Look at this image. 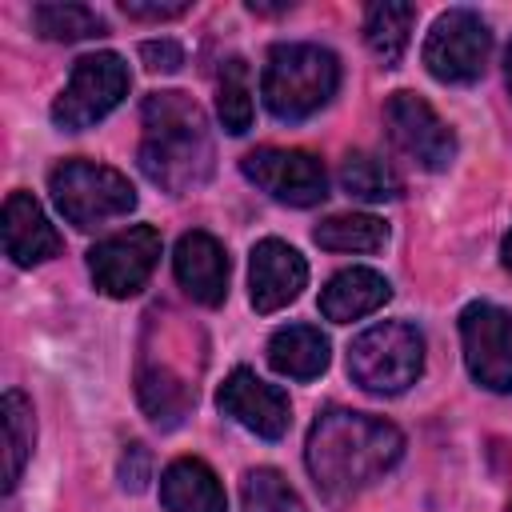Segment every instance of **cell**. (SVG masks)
<instances>
[{
	"instance_id": "cell-10",
	"label": "cell",
	"mask_w": 512,
	"mask_h": 512,
	"mask_svg": "<svg viewBox=\"0 0 512 512\" xmlns=\"http://www.w3.org/2000/svg\"><path fill=\"white\" fill-rule=\"evenodd\" d=\"M384 124L392 144L420 168L444 172L456 156V136L452 128L432 112V104L416 92H392L384 104Z\"/></svg>"
},
{
	"instance_id": "cell-27",
	"label": "cell",
	"mask_w": 512,
	"mask_h": 512,
	"mask_svg": "<svg viewBox=\"0 0 512 512\" xmlns=\"http://www.w3.org/2000/svg\"><path fill=\"white\" fill-rule=\"evenodd\" d=\"M148 476H152V456H148V448H144V444H128L124 456H120V484H124L128 492H140V488L148 484Z\"/></svg>"
},
{
	"instance_id": "cell-13",
	"label": "cell",
	"mask_w": 512,
	"mask_h": 512,
	"mask_svg": "<svg viewBox=\"0 0 512 512\" xmlns=\"http://www.w3.org/2000/svg\"><path fill=\"white\" fill-rule=\"evenodd\" d=\"M304 284H308V264H304V256H300L292 244L268 236V240H260V244L252 248V264H248V300H252V308H256L260 316L288 308V304L304 292Z\"/></svg>"
},
{
	"instance_id": "cell-21",
	"label": "cell",
	"mask_w": 512,
	"mask_h": 512,
	"mask_svg": "<svg viewBox=\"0 0 512 512\" xmlns=\"http://www.w3.org/2000/svg\"><path fill=\"white\" fill-rule=\"evenodd\" d=\"M312 240L328 252H380L388 244V224L368 212H348V216H328L316 224Z\"/></svg>"
},
{
	"instance_id": "cell-8",
	"label": "cell",
	"mask_w": 512,
	"mask_h": 512,
	"mask_svg": "<svg viewBox=\"0 0 512 512\" xmlns=\"http://www.w3.org/2000/svg\"><path fill=\"white\" fill-rule=\"evenodd\" d=\"M160 232L152 224H136L128 232H116L108 240H100L92 252H88V272L96 280V288L112 300H128L136 296L148 276L156 272L160 264Z\"/></svg>"
},
{
	"instance_id": "cell-6",
	"label": "cell",
	"mask_w": 512,
	"mask_h": 512,
	"mask_svg": "<svg viewBox=\"0 0 512 512\" xmlns=\"http://www.w3.org/2000/svg\"><path fill=\"white\" fill-rule=\"evenodd\" d=\"M128 64L116 52H92L72 64V76L64 92L52 104V124L64 132H84L96 120H104L124 96H128Z\"/></svg>"
},
{
	"instance_id": "cell-29",
	"label": "cell",
	"mask_w": 512,
	"mask_h": 512,
	"mask_svg": "<svg viewBox=\"0 0 512 512\" xmlns=\"http://www.w3.org/2000/svg\"><path fill=\"white\" fill-rule=\"evenodd\" d=\"M184 12H188V4H132V0H124V16H132V20H172Z\"/></svg>"
},
{
	"instance_id": "cell-31",
	"label": "cell",
	"mask_w": 512,
	"mask_h": 512,
	"mask_svg": "<svg viewBox=\"0 0 512 512\" xmlns=\"http://www.w3.org/2000/svg\"><path fill=\"white\" fill-rule=\"evenodd\" d=\"M504 84H508V92H512V44H508V52H504Z\"/></svg>"
},
{
	"instance_id": "cell-17",
	"label": "cell",
	"mask_w": 512,
	"mask_h": 512,
	"mask_svg": "<svg viewBox=\"0 0 512 512\" xmlns=\"http://www.w3.org/2000/svg\"><path fill=\"white\" fill-rule=\"evenodd\" d=\"M392 296V284L376 268H344L336 272L320 292V312L332 324H352L376 308H384Z\"/></svg>"
},
{
	"instance_id": "cell-25",
	"label": "cell",
	"mask_w": 512,
	"mask_h": 512,
	"mask_svg": "<svg viewBox=\"0 0 512 512\" xmlns=\"http://www.w3.org/2000/svg\"><path fill=\"white\" fill-rule=\"evenodd\" d=\"M32 24L44 40H88V36H104V20L84 8V4H36L32 8Z\"/></svg>"
},
{
	"instance_id": "cell-32",
	"label": "cell",
	"mask_w": 512,
	"mask_h": 512,
	"mask_svg": "<svg viewBox=\"0 0 512 512\" xmlns=\"http://www.w3.org/2000/svg\"><path fill=\"white\" fill-rule=\"evenodd\" d=\"M508 512H512V508H508Z\"/></svg>"
},
{
	"instance_id": "cell-9",
	"label": "cell",
	"mask_w": 512,
	"mask_h": 512,
	"mask_svg": "<svg viewBox=\"0 0 512 512\" xmlns=\"http://www.w3.org/2000/svg\"><path fill=\"white\" fill-rule=\"evenodd\" d=\"M464 364L488 392H512V312L476 300L460 312Z\"/></svg>"
},
{
	"instance_id": "cell-3",
	"label": "cell",
	"mask_w": 512,
	"mask_h": 512,
	"mask_svg": "<svg viewBox=\"0 0 512 512\" xmlns=\"http://www.w3.org/2000/svg\"><path fill=\"white\" fill-rule=\"evenodd\" d=\"M340 88V60L320 44H276L264 64V104L276 120L320 112Z\"/></svg>"
},
{
	"instance_id": "cell-15",
	"label": "cell",
	"mask_w": 512,
	"mask_h": 512,
	"mask_svg": "<svg viewBox=\"0 0 512 512\" xmlns=\"http://www.w3.org/2000/svg\"><path fill=\"white\" fill-rule=\"evenodd\" d=\"M4 252L20 268H32V264L60 256V236L48 224V216L32 192H12L4 200Z\"/></svg>"
},
{
	"instance_id": "cell-12",
	"label": "cell",
	"mask_w": 512,
	"mask_h": 512,
	"mask_svg": "<svg viewBox=\"0 0 512 512\" xmlns=\"http://www.w3.org/2000/svg\"><path fill=\"white\" fill-rule=\"evenodd\" d=\"M216 404L224 416H232L240 428L264 436V440H280L292 424V408H288V396L260 380L252 368H232L216 392Z\"/></svg>"
},
{
	"instance_id": "cell-19",
	"label": "cell",
	"mask_w": 512,
	"mask_h": 512,
	"mask_svg": "<svg viewBox=\"0 0 512 512\" xmlns=\"http://www.w3.org/2000/svg\"><path fill=\"white\" fill-rule=\"evenodd\" d=\"M416 24V8L404 0H384L364 12V44L384 68H396L408 52V36Z\"/></svg>"
},
{
	"instance_id": "cell-1",
	"label": "cell",
	"mask_w": 512,
	"mask_h": 512,
	"mask_svg": "<svg viewBox=\"0 0 512 512\" xmlns=\"http://www.w3.org/2000/svg\"><path fill=\"white\" fill-rule=\"evenodd\" d=\"M400 456H404V436L396 424L348 408L320 412L304 444L308 472L328 500H348L364 492L384 472H392Z\"/></svg>"
},
{
	"instance_id": "cell-18",
	"label": "cell",
	"mask_w": 512,
	"mask_h": 512,
	"mask_svg": "<svg viewBox=\"0 0 512 512\" xmlns=\"http://www.w3.org/2000/svg\"><path fill=\"white\" fill-rule=\"evenodd\" d=\"M268 364L288 380H316L328 368V336L312 324L276 328L268 340Z\"/></svg>"
},
{
	"instance_id": "cell-28",
	"label": "cell",
	"mask_w": 512,
	"mask_h": 512,
	"mask_svg": "<svg viewBox=\"0 0 512 512\" xmlns=\"http://www.w3.org/2000/svg\"><path fill=\"white\" fill-rule=\"evenodd\" d=\"M140 60L152 68V72H176L184 64V48L176 40H144L140 44Z\"/></svg>"
},
{
	"instance_id": "cell-16",
	"label": "cell",
	"mask_w": 512,
	"mask_h": 512,
	"mask_svg": "<svg viewBox=\"0 0 512 512\" xmlns=\"http://www.w3.org/2000/svg\"><path fill=\"white\" fill-rule=\"evenodd\" d=\"M160 504H164V512H228V496H224L216 472L196 456H180L164 468Z\"/></svg>"
},
{
	"instance_id": "cell-23",
	"label": "cell",
	"mask_w": 512,
	"mask_h": 512,
	"mask_svg": "<svg viewBox=\"0 0 512 512\" xmlns=\"http://www.w3.org/2000/svg\"><path fill=\"white\" fill-rule=\"evenodd\" d=\"M340 188L348 196H356V200H396L404 192V184L392 172V164L372 156V152H352L340 164Z\"/></svg>"
},
{
	"instance_id": "cell-24",
	"label": "cell",
	"mask_w": 512,
	"mask_h": 512,
	"mask_svg": "<svg viewBox=\"0 0 512 512\" xmlns=\"http://www.w3.org/2000/svg\"><path fill=\"white\" fill-rule=\"evenodd\" d=\"M216 112L224 132L244 136L252 128V80H248V64L240 56L220 64V80H216Z\"/></svg>"
},
{
	"instance_id": "cell-2",
	"label": "cell",
	"mask_w": 512,
	"mask_h": 512,
	"mask_svg": "<svg viewBox=\"0 0 512 512\" xmlns=\"http://www.w3.org/2000/svg\"><path fill=\"white\" fill-rule=\"evenodd\" d=\"M144 144H140V168L152 184L180 196L200 188L212 176V136L200 104L184 92H148L144 108Z\"/></svg>"
},
{
	"instance_id": "cell-11",
	"label": "cell",
	"mask_w": 512,
	"mask_h": 512,
	"mask_svg": "<svg viewBox=\"0 0 512 512\" xmlns=\"http://www.w3.org/2000/svg\"><path fill=\"white\" fill-rule=\"evenodd\" d=\"M240 172L272 200L292 208H312L328 196L324 164L304 148H256L240 160Z\"/></svg>"
},
{
	"instance_id": "cell-4",
	"label": "cell",
	"mask_w": 512,
	"mask_h": 512,
	"mask_svg": "<svg viewBox=\"0 0 512 512\" xmlns=\"http://www.w3.org/2000/svg\"><path fill=\"white\" fill-rule=\"evenodd\" d=\"M424 372V336L404 320L364 328L348 348V376L376 396H396Z\"/></svg>"
},
{
	"instance_id": "cell-14",
	"label": "cell",
	"mask_w": 512,
	"mask_h": 512,
	"mask_svg": "<svg viewBox=\"0 0 512 512\" xmlns=\"http://www.w3.org/2000/svg\"><path fill=\"white\" fill-rule=\"evenodd\" d=\"M172 268H176L180 288L196 304H204V308L224 304V296H228V252L212 232H200V228L184 232L176 240Z\"/></svg>"
},
{
	"instance_id": "cell-26",
	"label": "cell",
	"mask_w": 512,
	"mask_h": 512,
	"mask_svg": "<svg viewBox=\"0 0 512 512\" xmlns=\"http://www.w3.org/2000/svg\"><path fill=\"white\" fill-rule=\"evenodd\" d=\"M244 512H304V500L276 468H252L240 488Z\"/></svg>"
},
{
	"instance_id": "cell-22",
	"label": "cell",
	"mask_w": 512,
	"mask_h": 512,
	"mask_svg": "<svg viewBox=\"0 0 512 512\" xmlns=\"http://www.w3.org/2000/svg\"><path fill=\"white\" fill-rule=\"evenodd\" d=\"M4 448H8V468H4V492H12L20 484V472L32 456L36 444V416H32V400L20 388L4 392Z\"/></svg>"
},
{
	"instance_id": "cell-30",
	"label": "cell",
	"mask_w": 512,
	"mask_h": 512,
	"mask_svg": "<svg viewBox=\"0 0 512 512\" xmlns=\"http://www.w3.org/2000/svg\"><path fill=\"white\" fill-rule=\"evenodd\" d=\"M500 260H504V268L512 272V232L504 236V248H500Z\"/></svg>"
},
{
	"instance_id": "cell-20",
	"label": "cell",
	"mask_w": 512,
	"mask_h": 512,
	"mask_svg": "<svg viewBox=\"0 0 512 512\" xmlns=\"http://www.w3.org/2000/svg\"><path fill=\"white\" fill-rule=\"evenodd\" d=\"M136 396H140V408L148 412V420L160 428H176L192 408V388L180 376H172L168 368H140Z\"/></svg>"
},
{
	"instance_id": "cell-7",
	"label": "cell",
	"mask_w": 512,
	"mask_h": 512,
	"mask_svg": "<svg viewBox=\"0 0 512 512\" xmlns=\"http://www.w3.org/2000/svg\"><path fill=\"white\" fill-rule=\"evenodd\" d=\"M492 32L472 8H448L436 16L424 40V68L440 84H472L484 76Z\"/></svg>"
},
{
	"instance_id": "cell-5",
	"label": "cell",
	"mask_w": 512,
	"mask_h": 512,
	"mask_svg": "<svg viewBox=\"0 0 512 512\" xmlns=\"http://www.w3.org/2000/svg\"><path fill=\"white\" fill-rule=\"evenodd\" d=\"M48 188H52L60 216L76 228H96L136 208V188L128 184V176L108 164H92V160L56 164L48 176Z\"/></svg>"
}]
</instances>
